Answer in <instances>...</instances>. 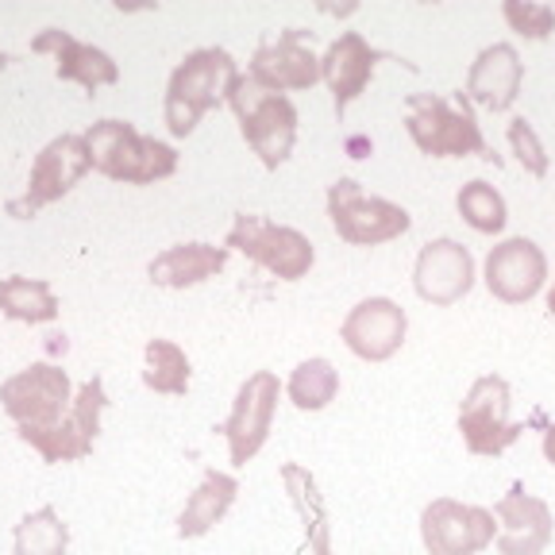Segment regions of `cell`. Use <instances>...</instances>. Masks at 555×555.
I'll return each instance as SVG.
<instances>
[{
    "label": "cell",
    "mask_w": 555,
    "mask_h": 555,
    "mask_svg": "<svg viewBox=\"0 0 555 555\" xmlns=\"http://www.w3.org/2000/svg\"><path fill=\"white\" fill-rule=\"evenodd\" d=\"M405 131L416 147L433 158H463L478 155L486 163L502 166V158L490 151L482 128L475 120L470 96L455 93V104L443 101L440 93H409L405 96Z\"/></svg>",
    "instance_id": "cell-1"
},
{
    "label": "cell",
    "mask_w": 555,
    "mask_h": 555,
    "mask_svg": "<svg viewBox=\"0 0 555 555\" xmlns=\"http://www.w3.org/2000/svg\"><path fill=\"white\" fill-rule=\"evenodd\" d=\"M240 78L235 59L224 47H201L190 51L178 66H173L170 81H166V104L163 120L170 135L185 139L201 124L208 108H220L228 101V86Z\"/></svg>",
    "instance_id": "cell-2"
},
{
    "label": "cell",
    "mask_w": 555,
    "mask_h": 555,
    "mask_svg": "<svg viewBox=\"0 0 555 555\" xmlns=\"http://www.w3.org/2000/svg\"><path fill=\"white\" fill-rule=\"evenodd\" d=\"M89 163L96 173L124 185H155L178 170V151L155 135H143L128 120H96L86 131Z\"/></svg>",
    "instance_id": "cell-3"
},
{
    "label": "cell",
    "mask_w": 555,
    "mask_h": 555,
    "mask_svg": "<svg viewBox=\"0 0 555 555\" xmlns=\"http://www.w3.org/2000/svg\"><path fill=\"white\" fill-rule=\"evenodd\" d=\"M228 104H232L235 120H240L247 147L259 155V163L267 170H278V166L294 155L297 108L286 93H274V89L259 86L251 74H240L228 86Z\"/></svg>",
    "instance_id": "cell-4"
},
{
    "label": "cell",
    "mask_w": 555,
    "mask_h": 555,
    "mask_svg": "<svg viewBox=\"0 0 555 555\" xmlns=\"http://www.w3.org/2000/svg\"><path fill=\"white\" fill-rule=\"evenodd\" d=\"M224 247L228 251H243L255 267L270 270L282 282H301L312 270V262H317L309 235H301L289 224H274L267 217H255V212H235Z\"/></svg>",
    "instance_id": "cell-5"
},
{
    "label": "cell",
    "mask_w": 555,
    "mask_h": 555,
    "mask_svg": "<svg viewBox=\"0 0 555 555\" xmlns=\"http://www.w3.org/2000/svg\"><path fill=\"white\" fill-rule=\"evenodd\" d=\"M74 405L69 374L54 363H31L27 371L0 382V409L16 421V433H51Z\"/></svg>",
    "instance_id": "cell-6"
},
{
    "label": "cell",
    "mask_w": 555,
    "mask_h": 555,
    "mask_svg": "<svg viewBox=\"0 0 555 555\" xmlns=\"http://www.w3.org/2000/svg\"><path fill=\"white\" fill-rule=\"evenodd\" d=\"M328 220L336 235L351 247H378L413 228V217L405 208L386 197L363 193L356 178H339L328 185Z\"/></svg>",
    "instance_id": "cell-7"
},
{
    "label": "cell",
    "mask_w": 555,
    "mask_h": 555,
    "mask_svg": "<svg viewBox=\"0 0 555 555\" xmlns=\"http://www.w3.org/2000/svg\"><path fill=\"white\" fill-rule=\"evenodd\" d=\"M93 170L89 163V147L86 139L66 131V135H54L31 163V173H27V190L24 197H12L9 201V217L16 220H31L39 208L54 205V201L66 197L74 185Z\"/></svg>",
    "instance_id": "cell-8"
},
{
    "label": "cell",
    "mask_w": 555,
    "mask_h": 555,
    "mask_svg": "<svg viewBox=\"0 0 555 555\" xmlns=\"http://www.w3.org/2000/svg\"><path fill=\"white\" fill-rule=\"evenodd\" d=\"M525 425L509 421V382L502 374H482L460 405V436L470 455L494 460L520 440Z\"/></svg>",
    "instance_id": "cell-9"
},
{
    "label": "cell",
    "mask_w": 555,
    "mask_h": 555,
    "mask_svg": "<svg viewBox=\"0 0 555 555\" xmlns=\"http://www.w3.org/2000/svg\"><path fill=\"white\" fill-rule=\"evenodd\" d=\"M494 509L455 502V498H436L421 509V540L428 555H478L494 547Z\"/></svg>",
    "instance_id": "cell-10"
},
{
    "label": "cell",
    "mask_w": 555,
    "mask_h": 555,
    "mask_svg": "<svg viewBox=\"0 0 555 555\" xmlns=\"http://www.w3.org/2000/svg\"><path fill=\"white\" fill-rule=\"evenodd\" d=\"M278 398H282V382H278L274 371H255L251 378L235 390L232 413H228V421L220 425V433H224V440H228V455H232L235 467L251 463L262 451L270 428H274Z\"/></svg>",
    "instance_id": "cell-11"
},
{
    "label": "cell",
    "mask_w": 555,
    "mask_h": 555,
    "mask_svg": "<svg viewBox=\"0 0 555 555\" xmlns=\"http://www.w3.org/2000/svg\"><path fill=\"white\" fill-rule=\"evenodd\" d=\"M104 409H108V393H104V382L93 374L74 393V405H69L62 425H54L51 433H24L20 440L31 443L43 455V463H78L86 455H93V440L101 433Z\"/></svg>",
    "instance_id": "cell-12"
},
{
    "label": "cell",
    "mask_w": 555,
    "mask_h": 555,
    "mask_svg": "<svg viewBox=\"0 0 555 555\" xmlns=\"http://www.w3.org/2000/svg\"><path fill=\"white\" fill-rule=\"evenodd\" d=\"M259 86L286 93V89H312L321 81V59L312 54V31L301 27H286L274 39L259 43L251 54V69H247Z\"/></svg>",
    "instance_id": "cell-13"
},
{
    "label": "cell",
    "mask_w": 555,
    "mask_h": 555,
    "mask_svg": "<svg viewBox=\"0 0 555 555\" xmlns=\"http://www.w3.org/2000/svg\"><path fill=\"white\" fill-rule=\"evenodd\" d=\"M405 309L390 297H366L339 324V339L347 344V351L366 359V363H386L390 356H398L401 344H405Z\"/></svg>",
    "instance_id": "cell-14"
},
{
    "label": "cell",
    "mask_w": 555,
    "mask_h": 555,
    "mask_svg": "<svg viewBox=\"0 0 555 555\" xmlns=\"http://www.w3.org/2000/svg\"><path fill=\"white\" fill-rule=\"evenodd\" d=\"M413 286L416 297L436 309H448V305L463 301L475 286V259L463 243L455 240H433L421 247L413 267Z\"/></svg>",
    "instance_id": "cell-15"
},
{
    "label": "cell",
    "mask_w": 555,
    "mask_h": 555,
    "mask_svg": "<svg viewBox=\"0 0 555 555\" xmlns=\"http://www.w3.org/2000/svg\"><path fill=\"white\" fill-rule=\"evenodd\" d=\"M547 282V259L537 243L525 235L498 243L486 255V289L505 305H525L544 289Z\"/></svg>",
    "instance_id": "cell-16"
},
{
    "label": "cell",
    "mask_w": 555,
    "mask_h": 555,
    "mask_svg": "<svg viewBox=\"0 0 555 555\" xmlns=\"http://www.w3.org/2000/svg\"><path fill=\"white\" fill-rule=\"evenodd\" d=\"M498 517V537L494 547L498 555H544L552 544L555 520H552V505L544 498L525 494L520 486H513L509 494L494 505Z\"/></svg>",
    "instance_id": "cell-17"
},
{
    "label": "cell",
    "mask_w": 555,
    "mask_h": 555,
    "mask_svg": "<svg viewBox=\"0 0 555 555\" xmlns=\"http://www.w3.org/2000/svg\"><path fill=\"white\" fill-rule=\"evenodd\" d=\"M31 51L54 54V59H59V66H54L59 81H78L89 96L101 86H116V81H120V66H116L113 54L93 43H81V39H74V35L62 31V27H47V31L35 35Z\"/></svg>",
    "instance_id": "cell-18"
},
{
    "label": "cell",
    "mask_w": 555,
    "mask_h": 555,
    "mask_svg": "<svg viewBox=\"0 0 555 555\" xmlns=\"http://www.w3.org/2000/svg\"><path fill=\"white\" fill-rule=\"evenodd\" d=\"M382 59H386V54L374 51L359 31H339V39H332V47L321 59V78L328 81L339 120H344L347 104L371 86L374 66H378Z\"/></svg>",
    "instance_id": "cell-19"
},
{
    "label": "cell",
    "mask_w": 555,
    "mask_h": 555,
    "mask_svg": "<svg viewBox=\"0 0 555 555\" xmlns=\"http://www.w3.org/2000/svg\"><path fill=\"white\" fill-rule=\"evenodd\" d=\"M520 81H525V62H520L517 47L494 43L470 62L467 89L463 93L475 104H482V108H490V113H505L517 101Z\"/></svg>",
    "instance_id": "cell-20"
},
{
    "label": "cell",
    "mask_w": 555,
    "mask_h": 555,
    "mask_svg": "<svg viewBox=\"0 0 555 555\" xmlns=\"http://www.w3.org/2000/svg\"><path fill=\"white\" fill-rule=\"evenodd\" d=\"M228 255H232L228 247H212V243H178L151 259L147 278L163 289H190L217 278L228 267Z\"/></svg>",
    "instance_id": "cell-21"
},
{
    "label": "cell",
    "mask_w": 555,
    "mask_h": 555,
    "mask_svg": "<svg viewBox=\"0 0 555 555\" xmlns=\"http://www.w3.org/2000/svg\"><path fill=\"white\" fill-rule=\"evenodd\" d=\"M282 486H286L289 502H294L297 517H301L305 529V544L309 555H332V525H328V509H324V494L309 467L301 463H286L282 467Z\"/></svg>",
    "instance_id": "cell-22"
},
{
    "label": "cell",
    "mask_w": 555,
    "mask_h": 555,
    "mask_svg": "<svg viewBox=\"0 0 555 555\" xmlns=\"http://www.w3.org/2000/svg\"><path fill=\"white\" fill-rule=\"evenodd\" d=\"M235 494H240V482L228 470H205L201 486L190 494V502L182 505V513H178V537L182 540L205 537L235 505Z\"/></svg>",
    "instance_id": "cell-23"
},
{
    "label": "cell",
    "mask_w": 555,
    "mask_h": 555,
    "mask_svg": "<svg viewBox=\"0 0 555 555\" xmlns=\"http://www.w3.org/2000/svg\"><path fill=\"white\" fill-rule=\"evenodd\" d=\"M0 312L20 324H47L59 317V297L43 278H0Z\"/></svg>",
    "instance_id": "cell-24"
},
{
    "label": "cell",
    "mask_w": 555,
    "mask_h": 555,
    "mask_svg": "<svg viewBox=\"0 0 555 555\" xmlns=\"http://www.w3.org/2000/svg\"><path fill=\"white\" fill-rule=\"evenodd\" d=\"M143 356H147V371H143V386L147 390L170 393V398H182L190 390V378H193L190 356L173 339H147Z\"/></svg>",
    "instance_id": "cell-25"
},
{
    "label": "cell",
    "mask_w": 555,
    "mask_h": 555,
    "mask_svg": "<svg viewBox=\"0 0 555 555\" xmlns=\"http://www.w3.org/2000/svg\"><path fill=\"white\" fill-rule=\"evenodd\" d=\"M289 401L301 413H321L332 398L339 393V371L328 359H305L297 363V371L289 374Z\"/></svg>",
    "instance_id": "cell-26"
},
{
    "label": "cell",
    "mask_w": 555,
    "mask_h": 555,
    "mask_svg": "<svg viewBox=\"0 0 555 555\" xmlns=\"http://www.w3.org/2000/svg\"><path fill=\"white\" fill-rule=\"evenodd\" d=\"M69 529L66 520L54 513V505L27 513L16 525V555H66Z\"/></svg>",
    "instance_id": "cell-27"
},
{
    "label": "cell",
    "mask_w": 555,
    "mask_h": 555,
    "mask_svg": "<svg viewBox=\"0 0 555 555\" xmlns=\"http://www.w3.org/2000/svg\"><path fill=\"white\" fill-rule=\"evenodd\" d=\"M455 208H460V217L482 235H498L505 228V220H509L505 197L490 182H482V178L463 185L460 197H455Z\"/></svg>",
    "instance_id": "cell-28"
},
{
    "label": "cell",
    "mask_w": 555,
    "mask_h": 555,
    "mask_svg": "<svg viewBox=\"0 0 555 555\" xmlns=\"http://www.w3.org/2000/svg\"><path fill=\"white\" fill-rule=\"evenodd\" d=\"M505 24L525 39H547L555 31V9L552 4H537V0H505L502 4Z\"/></svg>",
    "instance_id": "cell-29"
},
{
    "label": "cell",
    "mask_w": 555,
    "mask_h": 555,
    "mask_svg": "<svg viewBox=\"0 0 555 555\" xmlns=\"http://www.w3.org/2000/svg\"><path fill=\"white\" fill-rule=\"evenodd\" d=\"M509 147H513V155H517V163L525 166L532 178H544L547 166H552V158H547V151H544V143H540L537 128H532L525 116L509 120Z\"/></svg>",
    "instance_id": "cell-30"
},
{
    "label": "cell",
    "mask_w": 555,
    "mask_h": 555,
    "mask_svg": "<svg viewBox=\"0 0 555 555\" xmlns=\"http://www.w3.org/2000/svg\"><path fill=\"white\" fill-rule=\"evenodd\" d=\"M540 448H544V460L552 463L555 467V425H547V433H544V443H540Z\"/></svg>",
    "instance_id": "cell-31"
},
{
    "label": "cell",
    "mask_w": 555,
    "mask_h": 555,
    "mask_svg": "<svg viewBox=\"0 0 555 555\" xmlns=\"http://www.w3.org/2000/svg\"><path fill=\"white\" fill-rule=\"evenodd\" d=\"M547 312L555 317V282H552V289H547Z\"/></svg>",
    "instance_id": "cell-32"
},
{
    "label": "cell",
    "mask_w": 555,
    "mask_h": 555,
    "mask_svg": "<svg viewBox=\"0 0 555 555\" xmlns=\"http://www.w3.org/2000/svg\"><path fill=\"white\" fill-rule=\"evenodd\" d=\"M9 62H12V59H9V54H4V51H0V69H4V66H9Z\"/></svg>",
    "instance_id": "cell-33"
}]
</instances>
